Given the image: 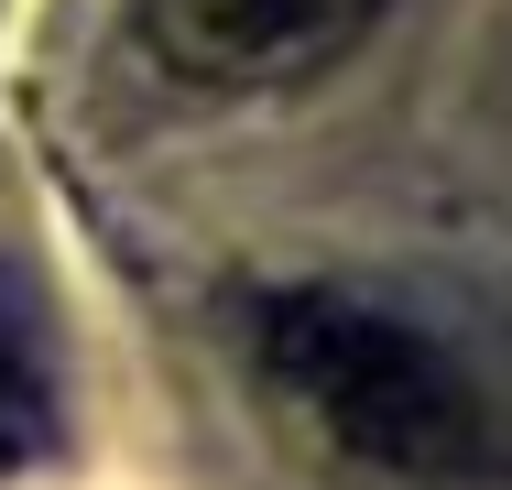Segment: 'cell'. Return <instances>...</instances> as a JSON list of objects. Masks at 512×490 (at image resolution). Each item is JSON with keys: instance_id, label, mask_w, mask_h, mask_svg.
<instances>
[{"instance_id": "6da1fadb", "label": "cell", "mask_w": 512, "mask_h": 490, "mask_svg": "<svg viewBox=\"0 0 512 490\" xmlns=\"http://www.w3.org/2000/svg\"><path fill=\"white\" fill-rule=\"evenodd\" d=\"M262 382L338 458H360L382 480H458L480 447V403L458 382V360L360 294H284L262 316Z\"/></svg>"}, {"instance_id": "7a4b0ae2", "label": "cell", "mask_w": 512, "mask_h": 490, "mask_svg": "<svg viewBox=\"0 0 512 490\" xmlns=\"http://www.w3.org/2000/svg\"><path fill=\"white\" fill-rule=\"evenodd\" d=\"M382 0H142V33L197 88H284L327 66Z\"/></svg>"}, {"instance_id": "3957f363", "label": "cell", "mask_w": 512, "mask_h": 490, "mask_svg": "<svg viewBox=\"0 0 512 490\" xmlns=\"http://www.w3.org/2000/svg\"><path fill=\"white\" fill-rule=\"evenodd\" d=\"M44 447H55V371H44L33 327L0 305V480H11V469H33Z\"/></svg>"}]
</instances>
